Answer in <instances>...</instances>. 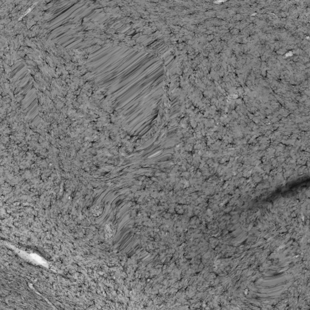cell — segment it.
<instances>
[{"instance_id":"1","label":"cell","mask_w":310,"mask_h":310,"mask_svg":"<svg viewBox=\"0 0 310 310\" xmlns=\"http://www.w3.org/2000/svg\"><path fill=\"white\" fill-rule=\"evenodd\" d=\"M116 229L111 222L107 223L104 228V236L106 239L111 238L115 234Z\"/></svg>"},{"instance_id":"2","label":"cell","mask_w":310,"mask_h":310,"mask_svg":"<svg viewBox=\"0 0 310 310\" xmlns=\"http://www.w3.org/2000/svg\"><path fill=\"white\" fill-rule=\"evenodd\" d=\"M92 213L93 215H94L96 216H100L102 213V208L98 205L94 207L92 209Z\"/></svg>"}]
</instances>
